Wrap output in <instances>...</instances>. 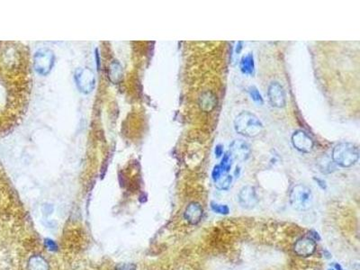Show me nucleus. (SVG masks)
<instances>
[{
	"mask_svg": "<svg viewBox=\"0 0 360 270\" xmlns=\"http://www.w3.org/2000/svg\"><path fill=\"white\" fill-rule=\"evenodd\" d=\"M234 128L237 133L247 138H254L263 131V124L254 113L243 111L236 117Z\"/></svg>",
	"mask_w": 360,
	"mask_h": 270,
	"instance_id": "nucleus-1",
	"label": "nucleus"
},
{
	"mask_svg": "<svg viewBox=\"0 0 360 270\" xmlns=\"http://www.w3.org/2000/svg\"><path fill=\"white\" fill-rule=\"evenodd\" d=\"M332 160L342 168H350L356 164L359 158V150L351 143H338L332 150Z\"/></svg>",
	"mask_w": 360,
	"mask_h": 270,
	"instance_id": "nucleus-2",
	"label": "nucleus"
},
{
	"mask_svg": "<svg viewBox=\"0 0 360 270\" xmlns=\"http://www.w3.org/2000/svg\"><path fill=\"white\" fill-rule=\"evenodd\" d=\"M312 190L309 188L308 186H305L304 184H298L295 185L291 189L290 204L293 208L296 211H307L311 208L312 205Z\"/></svg>",
	"mask_w": 360,
	"mask_h": 270,
	"instance_id": "nucleus-3",
	"label": "nucleus"
},
{
	"mask_svg": "<svg viewBox=\"0 0 360 270\" xmlns=\"http://www.w3.org/2000/svg\"><path fill=\"white\" fill-rule=\"evenodd\" d=\"M54 60V54L52 51L47 49L39 50L34 55V69L41 75H47L53 67Z\"/></svg>",
	"mask_w": 360,
	"mask_h": 270,
	"instance_id": "nucleus-4",
	"label": "nucleus"
},
{
	"mask_svg": "<svg viewBox=\"0 0 360 270\" xmlns=\"http://www.w3.org/2000/svg\"><path fill=\"white\" fill-rule=\"evenodd\" d=\"M75 81L79 91L84 94L90 93L96 86L95 75L88 68L78 69L75 73Z\"/></svg>",
	"mask_w": 360,
	"mask_h": 270,
	"instance_id": "nucleus-5",
	"label": "nucleus"
},
{
	"mask_svg": "<svg viewBox=\"0 0 360 270\" xmlns=\"http://www.w3.org/2000/svg\"><path fill=\"white\" fill-rule=\"evenodd\" d=\"M268 97L271 106L276 108H283L287 104V95L283 86L277 81H273L268 86Z\"/></svg>",
	"mask_w": 360,
	"mask_h": 270,
	"instance_id": "nucleus-6",
	"label": "nucleus"
},
{
	"mask_svg": "<svg viewBox=\"0 0 360 270\" xmlns=\"http://www.w3.org/2000/svg\"><path fill=\"white\" fill-rule=\"evenodd\" d=\"M293 146L303 153H310L313 149L314 143L313 140L305 131L297 130L292 135Z\"/></svg>",
	"mask_w": 360,
	"mask_h": 270,
	"instance_id": "nucleus-7",
	"label": "nucleus"
},
{
	"mask_svg": "<svg viewBox=\"0 0 360 270\" xmlns=\"http://www.w3.org/2000/svg\"><path fill=\"white\" fill-rule=\"evenodd\" d=\"M239 205L245 209H253L258 203V197L255 187L251 186H243L239 193Z\"/></svg>",
	"mask_w": 360,
	"mask_h": 270,
	"instance_id": "nucleus-8",
	"label": "nucleus"
},
{
	"mask_svg": "<svg viewBox=\"0 0 360 270\" xmlns=\"http://www.w3.org/2000/svg\"><path fill=\"white\" fill-rule=\"evenodd\" d=\"M229 152L232 155V159L239 161H246L250 157V147L248 143L243 140H234L230 144Z\"/></svg>",
	"mask_w": 360,
	"mask_h": 270,
	"instance_id": "nucleus-9",
	"label": "nucleus"
},
{
	"mask_svg": "<svg viewBox=\"0 0 360 270\" xmlns=\"http://www.w3.org/2000/svg\"><path fill=\"white\" fill-rule=\"evenodd\" d=\"M294 252L300 257H310L316 249V243L311 238H301L299 239L294 247Z\"/></svg>",
	"mask_w": 360,
	"mask_h": 270,
	"instance_id": "nucleus-10",
	"label": "nucleus"
},
{
	"mask_svg": "<svg viewBox=\"0 0 360 270\" xmlns=\"http://www.w3.org/2000/svg\"><path fill=\"white\" fill-rule=\"evenodd\" d=\"M202 206L199 205L198 203H195V202L190 203L185 211V219L187 220L188 223L192 225H195V224L200 223V221L202 219Z\"/></svg>",
	"mask_w": 360,
	"mask_h": 270,
	"instance_id": "nucleus-11",
	"label": "nucleus"
},
{
	"mask_svg": "<svg viewBox=\"0 0 360 270\" xmlns=\"http://www.w3.org/2000/svg\"><path fill=\"white\" fill-rule=\"evenodd\" d=\"M198 104L201 110H203L204 112H206V113H209L216 107V95L209 90L204 92L199 97Z\"/></svg>",
	"mask_w": 360,
	"mask_h": 270,
	"instance_id": "nucleus-12",
	"label": "nucleus"
},
{
	"mask_svg": "<svg viewBox=\"0 0 360 270\" xmlns=\"http://www.w3.org/2000/svg\"><path fill=\"white\" fill-rule=\"evenodd\" d=\"M239 69L245 75H250V76L253 75L255 71V62H254L252 53H248L243 56L239 62Z\"/></svg>",
	"mask_w": 360,
	"mask_h": 270,
	"instance_id": "nucleus-13",
	"label": "nucleus"
},
{
	"mask_svg": "<svg viewBox=\"0 0 360 270\" xmlns=\"http://www.w3.org/2000/svg\"><path fill=\"white\" fill-rule=\"evenodd\" d=\"M28 270H49V264L42 256L31 257L27 264Z\"/></svg>",
	"mask_w": 360,
	"mask_h": 270,
	"instance_id": "nucleus-14",
	"label": "nucleus"
},
{
	"mask_svg": "<svg viewBox=\"0 0 360 270\" xmlns=\"http://www.w3.org/2000/svg\"><path fill=\"white\" fill-rule=\"evenodd\" d=\"M123 77V69L122 66L118 62H114L111 64L110 69H109V78L111 81L114 83H118L121 81Z\"/></svg>",
	"mask_w": 360,
	"mask_h": 270,
	"instance_id": "nucleus-15",
	"label": "nucleus"
},
{
	"mask_svg": "<svg viewBox=\"0 0 360 270\" xmlns=\"http://www.w3.org/2000/svg\"><path fill=\"white\" fill-rule=\"evenodd\" d=\"M214 183H215L217 189L228 190L232 186V177L229 174H224L220 179Z\"/></svg>",
	"mask_w": 360,
	"mask_h": 270,
	"instance_id": "nucleus-16",
	"label": "nucleus"
},
{
	"mask_svg": "<svg viewBox=\"0 0 360 270\" xmlns=\"http://www.w3.org/2000/svg\"><path fill=\"white\" fill-rule=\"evenodd\" d=\"M232 155L230 154V152H226L224 154V158L222 160V162L220 166L221 170L224 173V174H228V172L231 170V168H232Z\"/></svg>",
	"mask_w": 360,
	"mask_h": 270,
	"instance_id": "nucleus-17",
	"label": "nucleus"
},
{
	"mask_svg": "<svg viewBox=\"0 0 360 270\" xmlns=\"http://www.w3.org/2000/svg\"><path fill=\"white\" fill-rule=\"evenodd\" d=\"M249 91V94H250V98L253 100L254 102L256 103L258 106H262L264 104V100H263V98L261 95V92L258 91L256 87L254 86H251L248 89Z\"/></svg>",
	"mask_w": 360,
	"mask_h": 270,
	"instance_id": "nucleus-18",
	"label": "nucleus"
},
{
	"mask_svg": "<svg viewBox=\"0 0 360 270\" xmlns=\"http://www.w3.org/2000/svg\"><path fill=\"white\" fill-rule=\"evenodd\" d=\"M211 208H212L213 212L219 214V215H224V216H226L230 213V208H229L228 205H220V204H217V203H214V202L211 203Z\"/></svg>",
	"mask_w": 360,
	"mask_h": 270,
	"instance_id": "nucleus-19",
	"label": "nucleus"
},
{
	"mask_svg": "<svg viewBox=\"0 0 360 270\" xmlns=\"http://www.w3.org/2000/svg\"><path fill=\"white\" fill-rule=\"evenodd\" d=\"M115 270H136V266L132 263H121L115 266Z\"/></svg>",
	"mask_w": 360,
	"mask_h": 270,
	"instance_id": "nucleus-20",
	"label": "nucleus"
},
{
	"mask_svg": "<svg viewBox=\"0 0 360 270\" xmlns=\"http://www.w3.org/2000/svg\"><path fill=\"white\" fill-rule=\"evenodd\" d=\"M223 175H224V173L221 170L220 166H219V165L214 166L213 172H212V177H213V181L215 182V181L220 179L221 177Z\"/></svg>",
	"mask_w": 360,
	"mask_h": 270,
	"instance_id": "nucleus-21",
	"label": "nucleus"
},
{
	"mask_svg": "<svg viewBox=\"0 0 360 270\" xmlns=\"http://www.w3.org/2000/svg\"><path fill=\"white\" fill-rule=\"evenodd\" d=\"M45 244L47 246V248L49 249H51V250H55L56 248H57V245L55 244V242H53L51 240H46Z\"/></svg>",
	"mask_w": 360,
	"mask_h": 270,
	"instance_id": "nucleus-22",
	"label": "nucleus"
},
{
	"mask_svg": "<svg viewBox=\"0 0 360 270\" xmlns=\"http://www.w3.org/2000/svg\"><path fill=\"white\" fill-rule=\"evenodd\" d=\"M223 153H224V150H223L222 145H217L216 148H215V155H216V157H221Z\"/></svg>",
	"mask_w": 360,
	"mask_h": 270,
	"instance_id": "nucleus-23",
	"label": "nucleus"
},
{
	"mask_svg": "<svg viewBox=\"0 0 360 270\" xmlns=\"http://www.w3.org/2000/svg\"><path fill=\"white\" fill-rule=\"evenodd\" d=\"M335 267H336V268H337L338 270H342V266L338 265V264H336V265H335Z\"/></svg>",
	"mask_w": 360,
	"mask_h": 270,
	"instance_id": "nucleus-24",
	"label": "nucleus"
},
{
	"mask_svg": "<svg viewBox=\"0 0 360 270\" xmlns=\"http://www.w3.org/2000/svg\"><path fill=\"white\" fill-rule=\"evenodd\" d=\"M330 270H333V269H330Z\"/></svg>",
	"mask_w": 360,
	"mask_h": 270,
	"instance_id": "nucleus-25",
	"label": "nucleus"
}]
</instances>
